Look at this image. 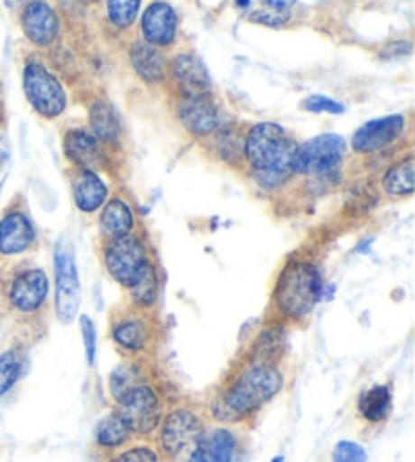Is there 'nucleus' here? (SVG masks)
Instances as JSON below:
<instances>
[{
    "label": "nucleus",
    "instance_id": "obj_5",
    "mask_svg": "<svg viewBox=\"0 0 415 462\" xmlns=\"http://www.w3.org/2000/svg\"><path fill=\"white\" fill-rule=\"evenodd\" d=\"M110 341L124 359L151 361L159 351L161 328L151 310L120 309L110 319Z\"/></svg>",
    "mask_w": 415,
    "mask_h": 462
},
{
    "label": "nucleus",
    "instance_id": "obj_6",
    "mask_svg": "<svg viewBox=\"0 0 415 462\" xmlns=\"http://www.w3.org/2000/svg\"><path fill=\"white\" fill-rule=\"evenodd\" d=\"M166 406L169 403H166L162 387L156 383L154 377H151L124 395L115 403V411H118L134 439L151 440L156 428H159Z\"/></svg>",
    "mask_w": 415,
    "mask_h": 462
},
{
    "label": "nucleus",
    "instance_id": "obj_24",
    "mask_svg": "<svg viewBox=\"0 0 415 462\" xmlns=\"http://www.w3.org/2000/svg\"><path fill=\"white\" fill-rule=\"evenodd\" d=\"M284 355H286V327L278 323H270L257 333L252 345H249L245 359L280 365L281 359H284Z\"/></svg>",
    "mask_w": 415,
    "mask_h": 462
},
{
    "label": "nucleus",
    "instance_id": "obj_17",
    "mask_svg": "<svg viewBox=\"0 0 415 462\" xmlns=\"http://www.w3.org/2000/svg\"><path fill=\"white\" fill-rule=\"evenodd\" d=\"M143 41L154 47H169L174 43L179 32V19L174 8L162 0H154V3L146 8L143 14Z\"/></svg>",
    "mask_w": 415,
    "mask_h": 462
},
{
    "label": "nucleus",
    "instance_id": "obj_8",
    "mask_svg": "<svg viewBox=\"0 0 415 462\" xmlns=\"http://www.w3.org/2000/svg\"><path fill=\"white\" fill-rule=\"evenodd\" d=\"M346 143L338 134H320L298 144L294 159V175L306 177L318 183H328L338 175L345 161Z\"/></svg>",
    "mask_w": 415,
    "mask_h": 462
},
{
    "label": "nucleus",
    "instance_id": "obj_41",
    "mask_svg": "<svg viewBox=\"0 0 415 462\" xmlns=\"http://www.w3.org/2000/svg\"><path fill=\"white\" fill-rule=\"evenodd\" d=\"M16 3H24V0H16Z\"/></svg>",
    "mask_w": 415,
    "mask_h": 462
},
{
    "label": "nucleus",
    "instance_id": "obj_22",
    "mask_svg": "<svg viewBox=\"0 0 415 462\" xmlns=\"http://www.w3.org/2000/svg\"><path fill=\"white\" fill-rule=\"evenodd\" d=\"M154 377L151 371V361L143 359H124L120 365L112 369L107 377V393L114 403H118L130 390H134L138 383Z\"/></svg>",
    "mask_w": 415,
    "mask_h": 462
},
{
    "label": "nucleus",
    "instance_id": "obj_26",
    "mask_svg": "<svg viewBox=\"0 0 415 462\" xmlns=\"http://www.w3.org/2000/svg\"><path fill=\"white\" fill-rule=\"evenodd\" d=\"M89 132L99 144L118 146L122 140V122L114 106L106 100H96L89 106Z\"/></svg>",
    "mask_w": 415,
    "mask_h": 462
},
{
    "label": "nucleus",
    "instance_id": "obj_21",
    "mask_svg": "<svg viewBox=\"0 0 415 462\" xmlns=\"http://www.w3.org/2000/svg\"><path fill=\"white\" fill-rule=\"evenodd\" d=\"M393 393L385 383H373L356 398V414L369 426H379L392 416Z\"/></svg>",
    "mask_w": 415,
    "mask_h": 462
},
{
    "label": "nucleus",
    "instance_id": "obj_36",
    "mask_svg": "<svg viewBox=\"0 0 415 462\" xmlns=\"http://www.w3.org/2000/svg\"><path fill=\"white\" fill-rule=\"evenodd\" d=\"M252 21L257 24H265V27H272V29H281L290 23V13L265 6L262 11L252 13Z\"/></svg>",
    "mask_w": 415,
    "mask_h": 462
},
{
    "label": "nucleus",
    "instance_id": "obj_37",
    "mask_svg": "<svg viewBox=\"0 0 415 462\" xmlns=\"http://www.w3.org/2000/svg\"><path fill=\"white\" fill-rule=\"evenodd\" d=\"M302 108L314 112V114H322V112H328V114H343L345 112V106L338 104L335 100H330L327 96H310L306 97L302 102Z\"/></svg>",
    "mask_w": 415,
    "mask_h": 462
},
{
    "label": "nucleus",
    "instance_id": "obj_33",
    "mask_svg": "<svg viewBox=\"0 0 415 462\" xmlns=\"http://www.w3.org/2000/svg\"><path fill=\"white\" fill-rule=\"evenodd\" d=\"M143 0H106L107 19L118 29H128L136 21Z\"/></svg>",
    "mask_w": 415,
    "mask_h": 462
},
{
    "label": "nucleus",
    "instance_id": "obj_31",
    "mask_svg": "<svg viewBox=\"0 0 415 462\" xmlns=\"http://www.w3.org/2000/svg\"><path fill=\"white\" fill-rule=\"evenodd\" d=\"M106 462H164L152 440H132L126 447L107 455Z\"/></svg>",
    "mask_w": 415,
    "mask_h": 462
},
{
    "label": "nucleus",
    "instance_id": "obj_27",
    "mask_svg": "<svg viewBox=\"0 0 415 462\" xmlns=\"http://www.w3.org/2000/svg\"><path fill=\"white\" fill-rule=\"evenodd\" d=\"M132 440H136V439L130 434L128 426L124 424V420L120 418V414L115 410L112 411V414H107L99 420L96 430H94L96 448L99 452H104V455H110V452L126 447V444Z\"/></svg>",
    "mask_w": 415,
    "mask_h": 462
},
{
    "label": "nucleus",
    "instance_id": "obj_3",
    "mask_svg": "<svg viewBox=\"0 0 415 462\" xmlns=\"http://www.w3.org/2000/svg\"><path fill=\"white\" fill-rule=\"evenodd\" d=\"M325 294L322 274L310 260L288 262L278 274L272 292V320L278 325H298L310 317Z\"/></svg>",
    "mask_w": 415,
    "mask_h": 462
},
{
    "label": "nucleus",
    "instance_id": "obj_34",
    "mask_svg": "<svg viewBox=\"0 0 415 462\" xmlns=\"http://www.w3.org/2000/svg\"><path fill=\"white\" fill-rule=\"evenodd\" d=\"M332 462H367V450L356 442L340 440L332 450Z\"/></svg>",
    "mask_w": 415,
    "mask_h": 462
},
{
    "label": "nucleus",
    "instance_id": "obj_10",
    "mask_svg": "<svg viewBox=\"0 0 415 462\" xmlns=\"http://www.w3.org/2000/svg\"><path fill=\"white\" fill-rule=\"evenodd\" d=\"M245 436L239 426L207 424L185 452V462H242L245 457Z\"/></svg>",
    "mask_w": 415,
    "mask_h": 462
},
{
    "label": "nucleus",
    "instance_id": "obj_40",
    "mask_svg": "<svg viewBox=\"0 0 415 462\" xmlns=\"http://www.w3.org/2000/svg\"><path fill=\"white\" fill-rule=\"evenodd\" d=\"M252 3H254V0H235V6L242 8V11H245V8L252 6Z\"/></svg>",
    "mask_w": 415,
    "mask_h": 462
},
{
    "label": "nucleus",
    "instance_id": "obj_4",
    "mask_svg": "<svg viewBox=\"0 0 415 462\" xmlns=\"http://www.w3.org/2000/svg\"><path fill=\"white\" fill-rule=\"evenodd\" d=\"M207 414L193 402L169 403L154 432V447L164 462H177L185 457L190 444L205 430Z\"/></svg>",
    "mask_w": 415,
    "mask_h": 462
},
{
    "label": "nucleus",
    "instance_id": "obj_7",
    "mask_svg": "<svg viewBox=\"0 0 415 462\" xmlns=\"http://www.w3.org/2000/svg\"><path fill=\"white\" fill-rule=\"evenodd\" d=\"M102 262L107 276L128 291L151 266L152 258L144 239L136 234H128L106 239L102 245Z\"/></svg>",
    "mask_w": 415,
    "mask_h": 462
},
{
    "label": "nucleus",
    "instance_id": "obj_13",
    "mask_svg": "<svg viewBox=\"0 0 415 462\" xmlns=\"http://www.w3.org/2000/svg\"><path fill=\"white\" fill-rule=\"evenodd\" d=\"M37 244V229L23 209H8L0 217V258H16Z\"/></svg>",
    "mask_w": 415,
    "mask_h": 462
},
{
    "label": "nucleus",
    "instance_id": "obj_28",
    "mask_svg": "<svg viewBox=\"0 0 415 462\" xmlns=\"http://www.w3.org/2000/svg\"><path fill=\"white\" fill-rule=\"evenodd\" d=\"M381 187H383V191L389 197H393V199H405V197H411L415 189L413 156L408 154L405 159L393 162L392 167L385 171L383 179H381Z\"/></svg>",
    "mask_w": 415,
    "mask_h": 462
},
{
    "label": "nucleus",
    "instance_id": "obj_30",
    "mask_svg": "<svg viewBox=\"0 0 415 462\" xmlns=\"http://www.w3.org/2000/svg\"><path fill=\"white\" fill-rule=\"evenodd\" d=\"M24 351L21 346H13L0 353V398L13 390L23 375Z\"/></svg>",
    "mask_w": 415,
    "mask_h": 462
},
{
    "label": "nucleus",
    "instance_id": "obj_1",
    "mask_svg": "<svg viewBox=\"0 0 415 462\" xmlns=\"http://www.w3.org/2000/svg\"><path fill=\"white\" fill-rule=\"evenodd\" d=\"M284 383L280 365L244 357L215 390L207 411L217 424L245 426L284 390Z\"/></svg>",
    "mask_w": 415,
    "mask_h": 462
},
{
    "label": "nucleus",
    "instance_id": "obj_35",
    "mask_svg": "<svg viewBox=\"0 0 415 462\" xmlns=\"http://www.w3.org/2000/svg\"><path fill=\"white\" fill-rule=\"evenodd\" d=\"M79 331H81V339H83V346H86V361L89 367H94L96 363V346H97V339H96V325L88 315L79 317Z\"/></svg>",
    "mask_w": 415,
    "mask_h": 462
},
{
    "label": "nucleus",
    "instance_id": "obj_12",
    "mask_svg": "<svg viewBox=\"0 0 415 462\" xmlns=\"http://www.w3.org/2000/svg\"><path fill=\"white\" fill-rule=\"evenodd\" d=\"M81 304V284L73 247L60 239L55 245V315L63 325L76 320Z\"/></svg>",
    "mask_w": 415,
    "mask_h": 462
},
{
    "label": "nucleus",
    "instance_id": "obj_2",
    "mask_svg": "<svg viewBox=\"0 0 415 462\" xmlns=\"http://www.w3.org/2000/svg\"><path fill=\"white\" fill-rule=\"evenodd\" d=\"M298 143L273 122L254 124L244 136V161L254 183L263 191H276L294 177Z\"/></svg>",
    "mask_w": 415,
    "mask_h": 462
},
{
    "label": "nucleus",
    "instance_id": "obj_9",
    "mask_svg": "<svg viewBox=\"0 0 415 462\" xmlns=\"http://www.w3.org/2000/svg\"><path fill=\"white\" fill-rule=\"evenodd\" d=\"M49 299V278L41 268H23L6 280L5 300L8 310L23 323H37Z\"/></svg>",
    "mask_w": 415,
    "mask_h": 462
},
{
    "label": "nucleus",
    "instance_id": "obj_16",
    "mask_svg": "<svg viewBox=\"0 0 415 462\" xmlns=\"http://www.w3.org/2000/svg\"><path fill=\"white\" fill-rule=\"evenodd\" d=\"M182 126L193 136H211L219 128V110L207 94H185L177 104Z\"/></svg>",
    "mask_w": 415,
    "mask_h": 462
},
{
    "label": "nucleus",
    "instance_id": "obj_39",
    "mask_svg": "<svg viewBox=\"0 0 415 462\" xmlns=\"http://www.w3.org/2000/svg\"><path fill=\"white\" fill-rule=\"evenodd\" d=\"M6 161H8V144H6V140H5V136L0 134V169L5 167L6 164Z\"/></svg>",
    "mask_w": 415,
    "mask_h": 462
},
{
    "label": "nucleus",
    "instance_id": "obj_19",
    "mask_svg": "<svg viewBox=\"0 0 415 462\" xmlns=\"http://www.w3.org/2000/svg\"><path fill=\"white\" fill-rule=\"evenodd\" d=\"M63 154L76 169L96 171L102 164V144L86 128H71L63 134Z\"/></svg>",
    "mask_w": 415,
    "mask_h": 462
},
{
    "label": "nucleus",
    "instance_id": "obj_18",
    "mask_svg": "<svg viewBox=\"0 0 415 462\" xmlns=\"http://www.w3.org/2000/svg\"><path fill=\"white\" fill-rule=\"evenodd\" d=\"M71 185V197L76 208L86 213V216H94L104 208V203L110 197V187L104 183V179L91 169H73L69 177Z\"/></svg>",
    "mask_w": 415,
    "mask_h": 462
},
{
    "label": "nucleus",
    "instance_id": "obj_25",
    "mask_svg": "<svg viewBox=\"0 0 415 462\" xmlns=\"http://www.w3.org/2000/svg\"><path fill=\"white\" fill-rule=\"evenodd\" d=\"M171 73L185 94H207L211 88V78L203 61L193 53H180L171 63Z\"/></svg>",
    "mask_w": 415,
    "mask_h": 462
},
{
    "label": "nucleus",
    "instance_id": "obj_29",
    "mask_svg": "<svg viewBox=\"0 0 415 462\" xmlns=\"http://www.w3.org/2000/svg\"><path fill=\"white\" fill-rule=\"evenodd\" d=\"M159 270H156L154 262L144 270V274L138 278L134 286L128 288L130 294V307H136L140 310H152L156 299H159Z\"/></svg>",
    "mask_w": 415,
    "mask_h": 462
},
{
    "label": "nucleus",
    "instance_id": "obj_32",
    "mask_svg": "<svg viewBox=\"0 0 415 462\" xmlns=\"http://www.w3.org/2000/svg\"><path fill=\"white\" fill-rule=\"evenodd\" d=\"M213 134L211 146L223 162L244 161V138L235 130H215Z\"/></svg>",
    "mask_w": 415,
    "mask_h": 462
},
{
    "label": "nucleus",
    "instance_id": "obj_15",
    "mask_svg": "<svg viewBox=\"0 0 415 462\" xmlns=\"http://www.w3.org/2000/svg\"><path fill=\"white\" fill-rule=\"evenodd\" d=\"M21 29L32 45L49 47L60 37V19L45 0H29L21 11Z\"/></svg>",
    "mask_w": 415,
    "mask_h": 462
},
{
    "label": "nucleus",
    "instance_id": "obj_11",
    "mask_svg": "<svg viewBox=\"0 0 415 462\" xmlns=\"http://www.w3.org/2000/svg\"><path fill=\"white\" fill-rule=\"evenodd\" d=\"M23 89L27 102L43 118H57L68 108V94L43 63L31 60L23 69Z\"/></svg>",
    "mask_w": 415,
    "mask_h": 462
},
{
    "label": "nucleus",
    "instance_id": "obj_20",
    "mask_svg": "<svg viewBox=\"0 0 415 462\" xmlns=\"http://www.w3.org/2000/svg\"><path fill=\"white\" fill-rule=\"evenodd\" d=\"M99 236L106 239L122 237L128 234H134L136 227V217L134 211H132V205L124 199V197H112L104 203V208L99 209Z\"/></svg>",
    "mask_w": 415,
    "mask_h": 462
},
{
    "label": "nucleus",
    "instance_id": "obj_23",
    "mask_svg": "<svg viewBox=\"0 0 415 462\" xmlns=\"http://www.w3.org/2000/svg\"><path fill=\"white\" fill-rule=\"evenodd\" d=\"M130 63L134 68L136 76L146 84H161L166 79V60L159 47H154L146 41H134L130 47Z\"/></svg>",
    "mask_w": 415,
    "mask_h": 462
},
{
    "label": "nucleus",
    "instance_id": "obj_14",
    "mask_svg": "<svg viewBox=\"0 0 415 462\" xmlns=\"http://www.w3.org/2000/svg\"><path fill=\"white\" fill-rule=\"evenodd\" d=\"M405 132L403 116H385V118L371 120L355 132L351 148L359 154H373L385 151L395 140H400Z\"/></svg>",
    "mask_w": 415,
    "mask_h": 462
},
{
    "label": "nucleus",
    "instance_id": "obj_42",
    "mask_svg": "<svg viewBox=\"0 0 415 462\" xmlns=\"http://www.w3.org/2000/svg\"><path fill=\"white\" fill-rule=\"evenodd\" d=\"M94 3H96V0H94Z\"/></svg>",
    "mask_w": 415,
    "mask_h": 462
},
{
    "label": "nucleus",
    "instance_id": "obj_38",
    "mask_svg": "<svg viewBox=\"0 0 415 462\" xmlns=\"http://www.w3.org/2000/svg\"><path fill=\"white\" fill-rule=\"evenodd\" d=\"M268 8H276V11H290L296 0H262Z\"/></svg>",
    "mask_w": 415,
    "mask_h": 462
}]
</instances>
